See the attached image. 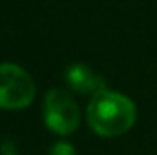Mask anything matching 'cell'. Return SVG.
<instances>
[{
	"mask_svg": "<svg viewBox=\"0 0 157 155\" xmlns=\"http://www.w3.org/2000/svg\"><path fill=\"white\" fill-rule=\"evenodd\" d=\"M37 93V86L31 75L11 62L0 64V108L22 110L28 108Z\"/></svg>",
	"mask_w": 157,
	"mask_h": 155,
	"instance_id": "obj_2",
	"label": "cell"
},
{
	"mask_svg": "<svg viewBox=\"0 0 157 155\" xmlns=\"http://www.w3.org/2000/svg\"><path fill=\"white\" fill-rule=\"evenodd\" d=\"M44 122L57 135H70L78 128L80 113L71 95L60 88H53L44 99Z\"/></svg>",
	"mask_w": 157,
	"mask_h": 155,
	"instance_id": "obj_3",
	"label": "cell"
},
{
	"mask_svg": "<svg viewBox=\"0 0 157 155\" xmlns=\"http://www.w3.org/2000/svg\"><path fill=\"white\" fill-rule=\"evenodd\" d=\"M66 82L75 93L91 95V97L106 89L104 78L86 64H71L66 70Z\"/></svg>",
	"mask_w": 157,
	"mask_h": 155,
	"instance_id": "obj_4",
	"label": "cell"
},
{
	"mask_svg": "<svg viewBox=\"0 0 157 155\" xmlns=\"http://www.w3.org/2000/svg\"><path fill=\"white\" fill-rule=\"evenodd\" d=\"M49 155H77V153H75V148H73L70 142L59 141V142H55V144L51 146Z\"/></svg>",
	"mask_w": 157,
	"mask_h": 155,
	"instance_id": "obj_5",
	"label": "cell"
},
{
	"mask_svg": "<svg viewBox=\"0 0 157 155\" xmlns=\"http://www.w3.org/2000/svg\"><path fill=\"white\" fill-rule=\"evenodd\" d=\"M86 115L90 128L97 135L117 137L135 124L137 108L126 95L104 89L91 97Z\"/></svg>",
	"mask_w": 157,
	"mask_h": 155,
	"instance_id": "obj_1",
	"label": "cell"
},
{
	"mask_svg": "<svg viewBox=\"0 0 157 155\" xmlns=\"http://www.w3.org/2000/svg\"><path fill=\"white\" fill-rule=\"evenodd\" d=\"M0 155H18V150L11 139H4L0 144Z\"/></svg>",
	"mask_w": 157,
	"mask_h": 155,
	"instance_id": "obj_6",
	"label": "cell"
}]
</instances>
